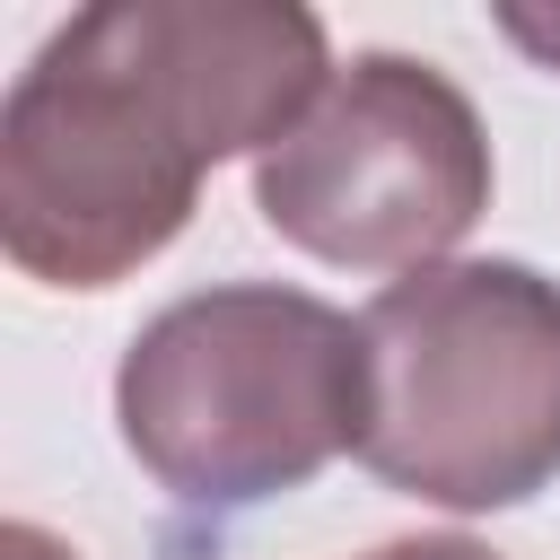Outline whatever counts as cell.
Masks as SVG:
<instances>
[{
  "label": "cell",
  "mask_w": 560,
  "mask_h": 560,
  "mask_svg": "<svg viewBox=\"0 0 560 560\" xmlns=\"http://www.w3.org/2000/svg\"><path fill=\"white\" fill-rule=\"evenodd\" d=\"M332 88L298 0H96L0 105V245L44 289H114L166 254L219 158L280 149Z\"/></svg>",
  "instance_id": "1"
},
{
  "label": "cell",
  "mask_w": 560,
  "mask_h": 560,
  "mask_svg": "<svg viewBox=\"0 0 560 560\" xmlns=\"http://www.w3.org/2000/svg\"><path fill=\"white\" fill-rule=\"evenodd\" d=\"M114 420L131 464L201 516H236L306 490L368 429V341L341 306L228 280L149 315L114 368Z\"/></svg>",
  "instance_id": "2"
},
{
  "label": "cell",
  "mask_w": 560,
  "mask_h": 560,
  "mask_svg": "<svg viewBox=\"0 0 560 560\" xmlns=\"http://www.w3.org/2000/svg\"><path fill=\"white\" fill-rule=\"evenodd\" d=\"M359 464L429 508L490 516L560 481V280L534 262H438L359 315Z\"/></svg>",
  "instance_id": "3"
},
{
  "label": "cell",
  "mask_w": 560,
  "mask_h": 560,
  "mask_svg": "<svg viewBox=\"0 0 560 560\" xmlns=\"http://www.w3.org/2000/svg\"><path fill=\"white\" fill-rule=\"evenodd\" d=\"M254 210L315 262L341 271H438L446 245L490 210V140L472 96L411 61L359 52L306 105V122L254 158Z\"/></svg>",
  "instance_id": "4"
},
{
  "label": "cell",
  "mask_w": 560,
  "mask_h": 560,
  "mask_svg": "<svg viewBox=\"0 0 560 560\" xmlns=\"http://www.w3.org/2000/svg\"><path fill=\"white\" fill-rule=\"evenodd\" d=\"M368 560H499V551L472 534H402V542H376Z\"/></svg>",
  "instance_id": "5"
},
{
  "label": "cell",
  "mask_w": 560,
  "mask_h": 560,
  "mask_svg": "<svg viewBox=\"0 0 560 560\" xmlns=\"http://www.w3.org/2000/svg\"><path fill=\"white\" fill-rule=\"evenodd\" d=\"M499 26H508V44H525L542 70H560V9H499Z\"/></svg>",
  "instance_id": "6"
},
{
  "label": "cell",
  "mask_w": 560,
  "mask_h": 560,
  "mask_svg": "<svg viewBox=\"0 0 560 560\" xmlns=\"http://www.w3.org/2000/svg\"><path fill=\"white\" fill-rule=\"evenodd\" d=\"M0 560H79V551L52 542L44 525H9V534H0Z\"/></svg>",
  "instance_id": "7"
}]
</instances>
